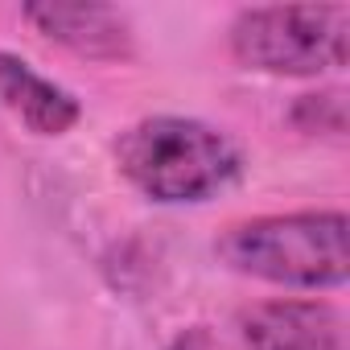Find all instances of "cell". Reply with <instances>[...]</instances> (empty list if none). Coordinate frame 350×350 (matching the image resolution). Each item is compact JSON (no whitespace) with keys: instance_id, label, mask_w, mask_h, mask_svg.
Returning <instances> with one entry per match:
<instances>
[{"instance_id":"obj_1","label":"cell","mask_w":350,"mask_h":350,"mask_svg":"<svg viewBox=\"0 0 350 350\" xmlns=\"http://www.w3.org/2000/svg\"><path fill=\"white\" fill-rule=\"evenodd\" d=\"M120 173L152 202H206L239 178V148L202 120L152 116L116 140Z\"/></svg>"},{"instance_id":"obj_2","label":"cell","mask_w":350,"mask_h":350,"mask_svg":"<svg viewBox=\"0 0 350 350\" xmlns=\"http://www.w3.org/2000/svg\"><path fill=\"white\" fill-rule=\"evenodd\" d=\"M219 256L268 284L284 288H338L346 284V215L342 211H301L264 215L231 227L219 239Z\"/></svg>"},{"instance_id":"obj_3","label":"cell","mask_w":350,"mask_h":350,"mask_svg":"<svg viewBox=\"0 0 350 350\" xmlns=\"http://www.w3.org/2000/svg\"><path fill=\"white\" fill-rule=\"evenodd\" d=\"M231 54L247 70L309 79L342 70L350 54L346 5H264L231 21Z\"/></svg>"},{"instance_id":"obj_4","label":"cell","mask_w":350,"mask_h":350,"mask_svg":"<svg viewBox=\"0 0 350 350\" xmlns=\"http://www.w3.org/2000/svg\"><path fill=\"white\" fill-rule=\"evenodd\" d=\"M239 325L247 350H346V317L329 301H264Z\"/></svg>"},{"instance_id":"obj_5","label":"cell","mask_w":350,"mask_h":350,"mask_svg":"<svg viewBox=\"0 0 350 350\" xmlns=\"http://www.w3.org/2000/svg\"><path fill=\"white\" fill-rule=\"evenodd\" d=\"M25 21L42 38H50L83 58H95V62L132 58L128 17L111 5H25Z\"/></svg>"},{"instance_id":"obj_6","label":"cell","mask_w":350,"mask_h":350,"mask_svg":"<svg viewBox=\"0 0 350 350\" xmlns=\"http://www.w3.org/2000/svg\"><path fill=\"white\" fill-rule=\"evenodd\" d=\"M0 99L38 136H62L83 116L79 99L66 87H58L54 79L38 75L29 62H21L17 54H5V50H0Z\"/></svg>"},{"instance_id":"obj_7","label":"cell","mask_w":350,"mask_h":350,"mask_svg":"<svg viewBox=\"0 0 350 350\" xmlns=\"http://www.w3.org/2000/svg\"><path fill=\"white\" fill-rule=\"evenodd\" d=\"M165 350H227V346H223L206 325H194V329H182L178 338L165 346Z\"/></svg>"}]
</instances>
